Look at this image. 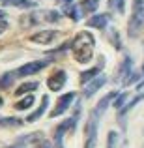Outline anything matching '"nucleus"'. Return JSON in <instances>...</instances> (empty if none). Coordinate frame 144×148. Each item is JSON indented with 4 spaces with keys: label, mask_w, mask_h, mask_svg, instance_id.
Returning <instances> with one entry per match:
<instances>
[{
    "label": "nucleus",
    "mask_w": 144,
    "mask_h": 148,
    "mask_svg": "<svg viewBox=\"0 0 144 148\" xmlns=\"http://www.w3.org/2000/svg\"><path fill=\"white\" fill-rule=\"evenodd\" d=\"M116 92H111V94H107L103 99L99 101V103L96 105V109L90 112V118H88L86 122V145L84 148H94L96 146V141H97V126H99V118L103 116L105 109L109 107V103H111L112 99L116 98Z\"/></svg>",
    "instance_id": "nucleus-1"
},
{
    "label": "nucleus",
    "mask_w": 144,
    "mask_h": 148,
    "mask_svg": "<svg viewBox=\"0 0 144 148\" xmlns=\"http://www.w3.org/2000/svg\"><path fill=\"white\" fill-rule=\"evenodd\" d=\"M94 45L96 40L90 32H79L75 36V40L71 41V51L75 60L79 64H88L92 60V54H94Z\"/></svg>",
    "instance_id": "nucleus-2"
},
{
    "label": "nucleus",
    "mask_w": 144,
    "mask_h": 148,
    "mask_svg": "<svg viewBox=\"0 0 144 148\" xmlns=\"http://www.w3.org/2000/svg\"><path fill=\"white\" fill-rule=\"evenodd\" d=\"M144 28V0H133V13H131L127 34L129 38H137L139 32Z\"/></svg>",
    "instance_id": "nucleus-3"
},
{
    "label": "nucleus",
    "mask_w": 144,
    "mask_h": 148,
    "mask_svg": "<svg viewBox=\"0 0 144 148\" xmlns=\"http://www.w3.org/2000/svg\"><path fill=\"white\" fill-rule=\"evenodd\" d=\"M8 148H51V143L45 141L43 133H28L19 137L13 146Z\"/></svg>",
    "instance_id": "nucleus-4"
},
{
    "label": "nucleus",
    "mask_w": 144,
    "mask_h": 148,
    "mask_svg": "<svg viewBox=\"0 0 144 148\" xmlns=\"http://www.w3.org/2000/svg\"><path fill=\"white\" fill-rule=\"evenodd\" d=\"M73 99H75V92H68V94H64L60 99H58V103H56V107L51 111V118H56V116H60V114H64L66 111L69 109V105L73 103Z\"/></svg>",
    "instance_id": "nucleus-5"
},
{
    "label": "nucleus",
    "mask_w": 144,
    "mask_h": 148,
    "mask_svg": "<svg viewBox=\"0 0 144 148\" xmlns=\"http://www.w3.org/2000/svg\"><path fill=\"white\" fill-rule=\"evenodd\" d=\"M49 64V60H36V62H28V64L21 66L17 69V77H28V75H34V73L41 71L45 66Z\"/></svg>",
    "instance_id": "nucleus-6"
},
{
    "label": "nucleus",
    "mask_w": 144,
    "mask_h": 148,
    "mask_svg": "<svg viewBox=\"0 0 144 148\" xmlns=\"http://www.w3.org/2000/svg\"><path fill=\"white\" fill-rule=\"evenodd\" d=\"M66 81H68V75H66V71L58 69V71H54L53 75L47 79V86H49V90L58 92V90H62V88H64Z\"/></svg>",
    "instance_id": "nucleus-7"
},
{
    "label": "nucleus",
    "mask_w": 144,
    "mask_h": 148,
    "mask_svg": "<svg viewBox=\"0 0 144 148\" xmlns=\"http://www.w3.org/2000/svg\"><path fill=\"white\" fill-rule=\"evenodd\" d=\"M58 32L56 30H41V32H36L30 36V41H34V43H40V45H49L53 43L54 40H56Z\"/></svg>",
    "instance_id": "nucleus-8"
},
{
    "label": "nucleus",
    "mask_w": 144,
    "mask_h": 148,
    "mask_svg": "<svg viewBox=\"0 0 144 148\" xmlns=\"http://www.w3.org/2000/svg\"><path fill=\"white\" fill-rule=\"evenodd\" d=\"M105 83H107V77H105V75H97L96 79H92L90 83H86V88H84V98H92V96H94Z\"/></svg>",
    "instance_id": "nucleus-9"
},
{
    "label": "nucleus",
    "mask_w": 144,
    "mask_h": 148,
    "mask_svg": "<svg viewBox=\"0 0 144 148\" xmlns=\"http://www.w3.org/2000/svg\"><path fill=\"white\" fill-rule=\"evenodd\" d=\"M107 23H109V15L107 13H101V15H94L92 19H88V23L86 25L88 26H92V28H105L107 26Z\"/></svg>",
    "instance_id": "nucleus-10"
},
{
    "label": "nucleus",
    "mask_w": 144,
    "mask_h": 148,
    "mask_svg": "<svg viewBox=\"0 0 144 148\" xmlns=\"http://www.w3.org/2000/svg\"><path fill=\"white\" fill-rule=\"evenodd\" d=\"M131 68H133V60H131L129 56H126V60H124V64L120 66V71H118V79H122L124 83H126V81L129 79V75H131Z\"/></svg>",
    "instance_id": "nucleus-11"
},
{
    "label": "nucleus",
    "mask_w": 144,
    "mask_h": 148,
    "mask_svg": "<svg viewBox=\"0 0 144 148\" xmlns=\"http://www.w3.org/2000/svg\"><path fill=\"white\" fill-rule=\"evenodd\" d=\"M47 105H49V96H43V99H41V105L36 109V112H32V114L26 118V122H36L38 118H41V116H43V112H45V109H47Z\"/></svg>",
    "instance_id": "nucleus-12"
},
{
    "label": "nucleus",
    "mask_w": 144,
    "mask_h": 148,
    "mask_svg": "<svg viewBox=\"0 0 144 148\" xmlns=\"http://www.w3.org/2000/svg\"><path fill=\"white\" fill-rule=\"evenodd\" d=\"M101 68H103V62H101L99 66H96V68H92V69H88V71L81 73V83H83V84H86V83H90L92 79H96V77H97V73L101 71Z\"/></svg>",
    "instance_id": "nucleus-13"
},
{
    "label": "nucleus",
    "mask_w": 144,
    "mask_h": 148,
    "mask_svg": "<svg viewBox=\"0 0 144 148\" xmlns=\"http://www.w3.org/2000/svg\"><path fill=\"white\" fill-rule=\"evenodd\" d=\"M32 105H34V96L28 94L26 98H23L21 101H17V103H15V109H17V111H26V109H30Z\"/></svg>",
    "instance_id": "nucleus-14"
},
{
    "label": "nucleus",
    "mask_w": 144,
    "mask_h": 148,
    "mask_svg": "<svg viewBox=\"0 0 144 148\" xmlns=\"http://www.w3.org/2000/svg\"><path fill=\"white\" fill-rule=\"evenodd\" d=\"M97 2H99V0H83L79 6H81V10H83V13H94L97 10Z\"/></svg>",
    "instance_id": "nucleus-15"
},
{
    "label": "nucleus",
    "mask_w": 144,
    "mask_h": 148,
    "mask_svg": "<svg viewBox=\"0 0 144 148\" xmlns=\"http://www.w3.org/2000/svg\"><path fill=\"white\" fill-rule=\"evenodd\" d=\"M0 126L2 127H19L23 126L21 118H0Z\"/></svg>",
    "instance_id": "nucleus-16"
},
{
    "label": "nucleus",
    "mask_w": 144,
    "mask_h": 148,
    "mask_svg": "<svg viewBox=\"0 0 144 148\" xmlns=\"http://www.w3.org/2000/svg\"><path fill=\"white\" fill-rule=\"evenodd\" d=\"M15 77H17V71H11V73H6V75H2V79H0V88L11 86V83L15 81Z\"/></svg>",
    "instance_id": "nucleus-17"
},
{
    "label": "nucleus",
    "mask_w": 144,
    "mask_h": 148,
    "mask_svg": "<svg viewBox=\"0 0 144 148\" xmlns=\"http://www.w3.org/2000/svg\"><path fill=\"white\" fill-rule=\"evenodd\" d=\"M40 86L38 83H25V84H21V86L15 90V94L17 96H23V94H26V92H32V90H36V88Z\"/></svg>",
    "instance_id": "nucleus-18"
},
{
    "label": "nucleus",
    "mask_w": 144,
    "mask_h": 148,
    "mask_svg": "<svg viewBox=\"0 0 144 148\" xmlns=\"http://www.w3.org/2000/svg\"><path fill=\"white\" fill-rule=\"evenodd\" d=\"M109 8L116 13H124V8H126V0H109Z\"/></svg>",
    "instance_id": "nucleus-19"
},
{
    "label": "nucleus",
    "mask_w": 144,
    "mask_h": 148,
    "mask_svg": "<svg viewBox=\"0 0 144 148\" xmlns=\"http://www.w3.org/2000/svg\"><path fill=\"white\" fill-rule=\"evenodd\" d=\"M8 6H15V8H32L34 2L30 0H4Z\"/></svg>",
    "instance_id": "nucleus-20"
},
{
    "label": "nucleus",
    "mask_w": 144,
    "mask_h": 148,
    "mask_svg": "<svg viewBox=\"0 0 144 148\" xmlns=\"http://www.w3.org/2000/svg\"><path fill=\"white\" fill-rule=\"evenodd\" d=\"M142 99H144V94H141V96H137V98H133V99L129 101V103L126 105V107H122V109H120V116H122V114H126L127 111H131V109H133L135 105L139 103V101H142Z\"/></svg>",
    "instance_id": "nucleus-21"
},
{
    "label": "nucleus",
    "mask_w": 144,
    "mask_h": 148,
    "mask_svg": "<svg viewBox=\"0 0 144 148\" xmlns=\"http://www.w3.org/2000/svg\"><path fill=\"white\" fill-rule=\"evenodd\" d=\"M118 141H120L118 133H116V131H109V137H107V148H116V146H118Z\"/></svg>",
    "instance_id": "nucleus-22"
},
{
    "label": "nucleus",
    "mask_w": 144,
    "mask_h": 148,
    "mask_svg": "<svg viewBox=\"0 0 144 148\" xmlns=\"http://www.w3.org/2000/svg\"><path fill=\"white\" fill-rule=\"evenodd\" d=\"M127 98H129V94H127V92H124V94H118V96L114 98V109H118V111H120V109L124 107V103L127 101Z\"/></svg>",
    "instance_id": "nucleus-23"
},
{
    "label": "nucleus",
    "mask_w": 144,
    "mask_h": 148,
    "mask_svg": "<svg viewBox=\"0 0 144 148\" xmlns=\"http://www.w3.org/2000/svg\"><path fill=\"white\" fill-rule=\"evenodd\" d=\"M6 28H8L6 19H0V34H4V32H6Z\"/></svg>",
    "instance_id": "nucleus-24"
},
{
    "label": "nucleus",
    "mask_w": 144,
    "mask_h": 148,
    "mask_svg": "<svg viewBox=\"0 0 144 148\" xmlns=\"http://www.w3.org/2000/svg\"><path fill=\"white\" fill-rule=\"evenodd\" d=\"M142 88H144V81H141V83L137 84V90H142Z\"/></svg>",
    "instance_id": "nucleus-25"
},
{
    "label": "nucleus",
    "mask_w": 144,
    "mask_h": 148,
    "mask_svg": "<svg viewBox=\"0 0 144 148\" xmlns=\"http://www.w3.org/2000/svg\"><path fill=\"white\" fill-rule=\"evenodd\" d=\"M62 2H64V4H71L73 0H62Z\"/></svg>",
    "instance_id": "nucleus-26"
},
{
    "label": "nucleus",
    "mask_w": 144,
    "mask_h": 148,
    "mask_svg": "<svg viewBox=\"0 0 144 148\" xmlns=\"http://www.w3.org/2000/svg\"><path fill=\"white\" fill-rule=\"evenodd\" d=\"M2 103H4V99H2V98H0V107H2Z\"/></svg>",
    "instance_id": "nucleus-27"
},
{
    "label": "nucleus",
    "mask_w": 144,
    "mask_h": 148,
    "mask_svg": "<svg viewBox=\"0 0 144 148\" xmlns=\"http://www.w3.org/2000/svg\"><path fill=\"white\" fill-rule=\"evenodd\" d=\"M142 73H144V66H142Z\"/></svg>",
    "instance_id": "nucleus-28"
}]
</instances>
